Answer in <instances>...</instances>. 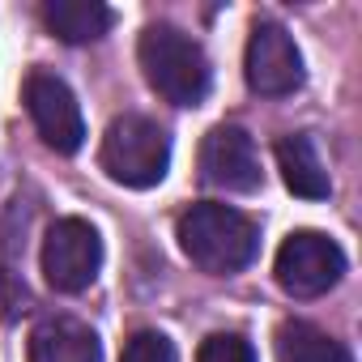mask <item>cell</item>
<instances>
[{"instance_id": "1", "label": "cell", "mask_w": 362, "mask_h": 362, "mask_svg": "<svg viewBox=\"0 0 362 362\" xmlns=\"http://www.w3.org/2000/svg\"><path fill=\"white\" fill-rule=\"evenodd\" d=\"M136 60H141L149 90L175 107H201L209 86H214V69H209L205 47L170 22L145 26V35L136 43Z\"/></svg>"}, {"instance_id": "2", "label": "cell", "mask_w": 362, "mask_h": 362, "mask_svg": "<svg viewBox=\"0 0 362 362\" xmlns=\"http://www.w3.org/2000/svg\"><path fill=\"white\" fill-rule=\"evenodd\" d=\"M175 235H179L184 256H188L197 269L218 273V277L247 269V264L256 260V252H260V230H256V222H252L247 214H239V209H230V205H214V201L192 205L184 218H179Z\"/></svg>"}, {"instance_id": "3", "label": "cell", "mask_w": 362, "mask_h": 362, "mask_svg": "<svg viewBox=\"0 0 362 362\" xmlns=\"http://www.w3.org/2000/svg\"><path fill=\"white\" fill-rule=\"evenodd\" d=\"M98 162L124 188H153L166 179L170 166V136L145 115H119L103 136Z\"/></svg>"}, {"instance_id": "4", "label": "cell", "mask_w": 362, "mask_h": 362, "mask_svg": "<svg viewBox=\"0 0 362 362\" xmlns=\"http://www.w3.org/2000/svg\"><path fill=\"white\" fill-rule=\"evenodd\" d=\"M43 277L52 290L60 294H81L86 286H94L98 269H103V239L90 222L81 218H60L47 226L43 239Z\"/></svg>"}, {"instance_id": "5", "label": "cell", "mask_w": 362, "mask_h": 362, "mask_svg": "<svg viewBox=\"0 0 362 362\" xmlns=\"http://www.w3.org/2000/svg\"><path fill=\"white\" fill-rule=\"evenodd\" d=\"M341 273H345V252L320 230H294L277 247L273 277L290 298H320L341 281Z\"/></svg>"}, {"instance_id": "6", "label": "cell", "mask_w": 362, "mask_h": 362, "mask_svg": "<svg viewBox=\"0 0 362 362\" xmlns=\"http://www.w3.org/2000/svg\"><path fill=\"white\" fill-rule=\"evenodd\" d=\"M243 77L260 98H286L303 86V56L277 22H256L243 56Z\"/></svg>"}, {"instance_id": "7", "label": "cell", "mask_w": 362, "mask_h": 362, "mask_svg": "<svg viewBox=\"0 0 362 362\" xmlns=\"http://www.w3.org/2000/svg\"><path fill=\"white\" fill-rule=\"evenodd\" d=\"M26 111L39 128V136L56 153H77L86 141V119L73 98V90L56 73H30L26 77Z\"/></svg>"}, {"instance_id": "8", "label": "cell", "mask_w": 362, "mask_h": 362, "mask_svg": "<svg viewBox=\"0 0 362 362\" xmlns=\"http://www.w3.org/2000/svg\"><path fill=\"white\" fill-rule=\"evenodd\" d=\"M201 179L209 188H222V192H256L260 188V158H256V141L235 128V124H222L205 136L201 145Z\"/></svg>"}, {"instance_id": "9", "label": "cell", "mask_w": 362, "mask_h": 362, "mask_svg": "<svg viewBox=\"0 0 362 362\" xmlns=\"http://www.w3.org/2000/svg\"><path fill=\"white\" fill-rule=\"evenodd\" d=\"M30 362H103V341L81 320L47 315L30 332Z\"/></svg>"}, {"instance_id": "10", "label": "cell", "mask_w": 362, "mask_h": 362, "mask_svg": "<svg viewBox=\"0 0 362 362\" xmlns=\"http://www.w3.org/2000/svg\"><path fill=\"white\" fill-rule=\"evenodd\" d=\"M277 170L286 179V188L303 201H324L332 192L328 170H324V162L315 153V141L307 132H290V136L277 141Z\"/></svg>"}, {"instance_id": "11", "label": "cell", "mask_w": 362, "mask_h": 362, "mask_svg": "<svg viewBox=\"0 0 362 362\" xmlns=\"http://www.w3.org/2000/svg\"><path fill=\"white\" fill-rule=\"evenodd\" d=\"M43 22L64 43H94L111 30V9L98 0H47Z\"/></svg>"}, {"instance_id": "12", "label": "cell", "mask_w": 362, "mask_h": 362, "mask_svg": "<svg viewBox=\"0 0 362 362\" xmlns=\"http://www.w3.org/2000/svg\"><path fill=\"white\" fill-rule=\"evenodd\" d=\"M277 362H354L349 349L307 320H286L277 328Z\"/></svg>"}, {"instance_id": "13", "label": "cell", "mask_w": 362, "mask_h": 362, "mask_svg": "<svg viewBox=\"0 0 362 362\" xmlns=\"http://www.w3.org/2000/svg\"><path fill=\"white\" fill-rule=\"evenodd\" d=\"M119 362H179V354H175L170 337H162V332L145 328V332L128 337V345H124Z\"/></svg>"}, {"instance_id": "14", "label": "cell", "mask_w": 362, "mask_h": 362, "mask_svg": "<svg viewBox=\"0 0 362 362\" xmlns=\"http://www.w3.org/2000/svg\"><path fill=\"white\" fill-rule=\"evenodd\" d=\"M197 362H256V349H252V341L239 337V332H214V337L201 345Z\"/></svg>"}]
</instances>
